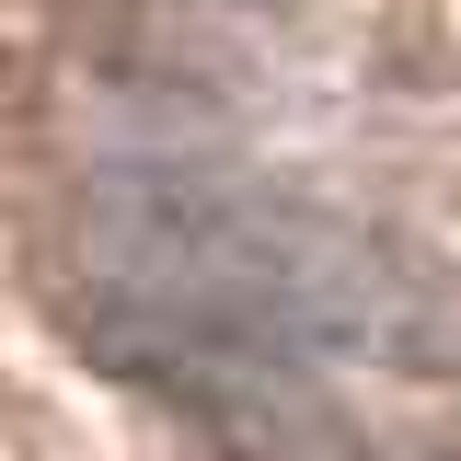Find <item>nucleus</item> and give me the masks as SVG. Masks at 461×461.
Instances as JSON below:
<instances>
[{
    "label": "nucleus",
    "instance_id": "1",
    "mask_svg": "<svg viewBox=\"0 0 461 461\" xmlns=\"http://www.w3.org/2000/svg\"><path fill=\"white\" fill-rule=\"evenodd\" d=\"M69 277L81 335L196 403L288 393L312 357H369L415 323V288L369 230L208 162L93 173L69 208Z\"/></svg>",
    "mask_w": 461,
    "mask_h": 461
}]
</instances>
